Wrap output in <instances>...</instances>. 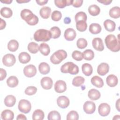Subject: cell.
<instances>
[{
    "instance_id": "1",
    "label": "cell",
    "mask_w": 120,
    "mask_h": 120,
    "mask_svg": "<svg viewBox=\"0 0 120 120\" xmlns=\"http://www.w3.org/2000/svg\"><path fill=\"white\" fill-rule=\"evenodd\" d=\"M105 45L108 49L113 52H117L120 50V38L118 39L112 34L107 35L105 39Z\"/></svg>"
},
{
    "instance_id": "2",
    "label": "cell",
    "mask_w": 120,
    "mask_h": 120,
    "mask_svg": "<svg viewBox=\"0 0 120 120\" xmlns=\"http://www.w3.org/2000/svg\"><path fill=\"white\" fill-rule=\"evenodd\" d=\"M20 15L21 18L30 25H35L38 22V17L29 9H23L21 11Z\"/></svg>"
},
{
    "instance_id": "3",
    "label": "cell",
    "mask_w": 120,
    "mask_h": 120,
    "mask_svg": "<svg viewBox=\"0 0 120 120\" xmlns=\"http://www.w3.org/2000/svg\"><path fill=\"white\" fill-rule=\"evenodd\" d=\"M52 38L50 31L45 29H39L34 34V39L38 42H47Z\"/></svg>"
},
{
    "instance_id": "4",
    "label": "cell",
    "mask_w": 120,
    "mask_h": 120,
    "mask_svg": "<svg viewBox=\"0 0 120 120\" xmlns=\"http://www.w3.org/2000/svg\"><path fill=\"white\" fill-rule=\"evenodd\" d=\"M78 67L72 62H68L62 65L60 71L63 73H69L71 75H76L79 72Z\"/></svg>"
},
{
    "instance_id": "5",
    "label": "cell",
    "mask_w": 120,
    "mask_h": 120,
    "mask_svg": "<svg viewBox=\"0 0 120 120\" xmlns=\"http://www.w3.org/2000/svg\"><path fill=\"white\" fill-rule=\"evenodd\" d=\"M67 57V53L64 50H59L54 52L50 57L51 62L55 65L59 64Z\"/></svg>"
},
{
    "instance_id": "6",
    "label": "cell",
    "mask_w": 120,
    "mask_h": 120,
    "mask_svg": "<svg viewBox=\"0 0 120 120\" xmlns=\"http://www.w3.org/2000/svg\"><path fill=\"white\" fill-rule=\"evenodd\" d=\"M18 108L19 110L24 113H29L31 108V104L28 100L26 99H21L20 100Z\"/></svg>"
},
{
    "instance_id": "7",
    "label": "cell",
    "mask_w": 120,
    "mask_h": 120,
    "mask_svg": "<svg viewBox=\"0 0 120 120\" xmlns=\"http://www.w3.org/2000/svg\"><path fill=\"white\" fill-rule=\"evenodd\" d=\"M16 61L15 56L11 53L5 54L2 58L3 64L7 67H11L13 66Z\"/></svg>"
},
{
    "instance_id": "8",
    "label": "cell",
    "mask_w": 120,
    "mask_h": 120,
    "mask_svg": "<svg viewBox=\"0 0 120 120\" xmlns=\"http://www.w3.org/2000/svg\"><path fill=\"white\" fill-rule=\"evenodd\" d=\"M23 73L27 77H33L37 73V68L33 65H28L24 68Z\"/></svg>"
},
{
    "instance_id": "9",
    "label": "cell",
    "mask_w": 120,
    "mask_h": 120,
    "mask_svg": "<svg viewBox=\"0 0 120 120\" xmlns=\"http://www.w3.org/2000/svg\"><path fill=\"white\" fill-rule=\"evenodd\" d=\"M111 108L110 105L106 103H103L100 104L98 108L99 114L103 117L107 116L109 114Z\"/></svg>"
},
{
    "instance_id": "10",
    "label": "cell",
    "mask_w": 120,
    "mask_h": 120,
    "mask_svg": "<svg viewBox=\"0 0 120 120\" xmlns=\"http://www.w3.org/2000/svg\"><path fill=\"white\" fill-rule=\"evenodd\" d=\"M83 110L87 114H92L96 110L95 104L90 101L85 102L83 105Z\"/></svg>"
},
{
    "instance_id": "11",
    "label": "cell",
    "mask_w": 120,
    "mask_h": 120,
    "mask_svg": "<svg viewBox=\"0 0 120 120\" xmlns=\"http://www.w3.org/2000/svg\"><path fill=\"white\" fill-rule=\"evenodd\" d=\"M40 84L43 89L45 90H50L52 86L53 81L51 78L45 76L41 79Z\"/></svg>"
},
{
    "instance_id": "12",
    "label": "cell",
    "mask_w": 120,
    "mask_h": 120,
    "mask_svg": "<svg viewBox=\"0 0 120 120\" xmlns=\"http://www.w3.org/2000/svg\"><path fill=\"white\" fill-rule=\"evenodd\" d=\"M58 105L63 109L66 108L69 105L70 101L68 98L65 96H61L58 98L57 99Z\"/></svg>"
},
{
    "instance_id": "13",
    "label": "cell",
    "mask_w": 120,
    "mask_h": 120,
    "mask_svg": "<svg viewBox=\"0 0 120 120\" xmlns=\"http://www.w3.org/2000/svg\"><path fill=\"white\" fill-rule=\"evenodd\" d=\"M67 90V84L63 80L57 81L54 84V90L59 93H61Z\"/></svg>"
},
{
    "instance_id": "14",
    "label": "cell",
    "mask_w": 120,
    "mask_h": 120,
    "mask_svg": "<svg viewBox=\"0 0 120 120\" xmlns=\"http://www.w3.org/2000/svg\"><path fill=\"white\" fill-rule=\"evenodd\" d=\"M93 47L98 51H102L104 49V45L102 39L99 38H94L92 41Z\"/></svg>"
},
{
    "instance_id": "15",
    "label": "cell",
    "mask_w": 120,
    "mask_h": 120,
    "mask_svg": "<svg viewBox=\"0 0 120 120\" xmlns=\"http://www.w3.org/2000/svg\"><path fill=\"white\" fill-rule=\"evenodd\" d=\"M109 70V66L106 63L103 62L100 64L97 68V73L98 75L104 76L105 75Z\"/></svg>"
},
{
    "instance_id": "16",
    "label": "cell",
    "mask_w": 120,
    "mask_h": 120,
    "mask_svg": "<svg viewBox=\"0 0 120 120\" xmlns=\"http://www.w3.org/2000/svg\"><path fill=\"white\" fill-rule=\"evenodd\" d=\"M64 38L68 41H73L76 37V33L73 28H68L64 32Z\"/></svg>"
},
{
    "instance_id": "17",
    "label": "cell",
    "mask_w": 120,
    "mask_h": 120,
    "mask_svg": "<svg viewBox=\"0 0 120 120\" xmlns=\"http://www.w3.org/2000/svg\"><path fill=\"white\" fill-rule=\"evenodd\" d=\"M106 82L107 84L110 87H114L116 86L118 82V80L117 77L114 75H109L106 79Z\"/></svg>"
},
{
    "instance_id": "18",
    "label": "cell",
    "mask_w": 120,
    "mask_h": 120,
    "mask_svg": "<svg viewBox=\"0 0 120 120\" xmlns=\"http://www.w3.org/2000/svg\"><path fill=\"white\" fill-rule=\"evenodd\" d=\"M104 26L105 29L109 32L113 31L116 28V24L114 21L107 19L104 22Z\"/></svg>"
},
{
    "instance_id": "19",
    "label": "cell",
    "mask_w": 120,
    "mask_h": 120,
    "mask_svg": "<svg viewBox=\"0 0 120 120\" xmlns=\"http://www.w3.org/2000/svg\"><path fill=\"white\" fill-rule=\"evenodd\" d=\"M91 82L92 85L97 88H102L104 86V81L103 79L97 75L94 76L91 78Z\"/></svg>"
},
{
    "instance_id": "20",
    "label": "cell",
    "mask_w": 120,
    "mask_h": 120,
    "mask_svg": "<svg viewBox=\"0 0 120 120\" xmlns=\"http://www.w3.org/2000/svg\"><path fill=\"white\" fill-rule=\"evenodd\" d=\"M88 96L91 100H96L100 98L101 94L98 90L95 89H92L88 91Z\"/></svg>"
},
{
    "instance_id": "21",
    "label": "cell",
    "mask_w": 120,
    "mask_h": 120,
    "mask_svg": "<svg viewBox=\"0 0 120 120\" xmlns=\"http://www.w3.org/2000/svg\"><path fill=\"white\" fill-rule=\"evenodd\" d=\"M14 117V112L8 109L3 111L1 113V118L3 120H12Z\"/></svg>"
},
{
    "instance_id": "22",
    "label": "cell",
    "mask_w": 120,
    "mask_h": 120,
    "mask_svg": "<svg viewBox=\"0 0 120 120\" xmlns=\"http://www.w3.org/2000/svg\"><path fill=\"white\" fill-rule=\"evenodd\" d=\"M16 102V98L15 97L12 95H9L6 97L4 99V104L6 106L12 107Z\"/></svg>"
},
{
    "instance_id": "23",
    "label": "cell",
    "mask_w": 120,
    "mask_h": 120,
    "mask_svg": "<svg viewBox=\"0 0 120 120\" xmlns=\"http://www.w3.org/2000/svg\"><path fill=\"white\" fill-rule=\"evenodd\" d=\"M38 70L41 74L46 75L49 73L50 68L48 63L43 62L39 64L38 66Z\"/></svg>"
},
{
    "instance_id": "24",
    "label": "cell",
    "mask_w": 120,
    "mask_h": 120,
    "mask_svg": "<svg viewBox=\"0 0 120 120\" xmlns=\"http://www.w3.org/2000/svg\"><path fill=\"white\" fill-rule=\"evenodd\" d=\"M82 70L83 74L86 76L90 75L93 72L92 66L89 63H84L82 66Z\"/></svg>"
},
{
    "instance_id": "25",
    "label": "cell",
    "mask_w": 120,
    "mask_h": 120,
    "mask_svg": "<svg viewBox=\"0 0 120 120\" xmlns=\"http://www.w3.org/2000/svg\"><path fill=\"white\" fill-rule=\"evenodd\" d=\"M30 56L26 52H22L18 56V59L20 62L22 64L28 63L30 60Z\"/></svg>"
},
{
    "instance_id": "26",
    "label": "cell",
    "mask_w": 120,
    "mask_h": 120,
    "mask_svg": "<svg viewBox=\"0 0 120 120\" xmlns=\"http://www.w3.org/2000/svg\"><path fill=\"white\" fill-rule=\"evenodd\" d=\"M51 13V9L49 7H43L39 11L40 15L44 19H47L49 17Z\"/></svg>"
},
{
    "instance_id": "27",
    "label": "cell",
    "mask_w": 120,
    "mask_h": 120,
    "mask_svg": "<svg viewBox=\"0 0 120 120\" xmlns=\"http://www.w3.org/2000/svg\"><path fill=\"white\" fill-rule=\"evenodd\" d=\"M18 79L15 76H10L7 80V84L9 87L14 88L18 84Z\"/></svg>"
},
{
    "instance_id": "28",
    "label": "cell",
    "mask_w": 120,
    "mask_h": 120,
    "mask_svg": "<svg viewBox=\"0 0 120 120\" xmlns=\"http://www.w3.org/2000/svg\"><path fill=\"white\" fill-rule=\"evenodd\" d=\"M101 26L96 23H91L89 27L90 32L93 34H97L99 33L101 31Z\"/></svg>"
},
{
    "instance_id": "29",
    "label": "cell",
    "mask_w": 120,
    "mask_h": 120,
    "mask_svg": "<svg viewBox=\"0 0 120 120\" xmlns=\"http://www.w3.org/2000/svg\"><path fill=\"white\" fill-rule=\"evenodd\" d=\"M39 50L41 53L44 56H47L50 52V49L49 45L45 43L40 44L39 47Z\"/></svg>"
},
{
    "instance_id": "30",
    "label": "cell",
    "mask_w": 120,
    "mask_h": 120,
    "mask_svg": "<svg viewBox=\"0 0 120 120\" xmlns=\"http://www.w3.org/2000/svg\"><path fill=\"white\" fill-rule=\"evenodd\" d=\"M89 14L92 16H97L100 12V8L97 5L94 4L89 6L88 8Z\"/></svg>"
},
{
    "instance_id": "31",
    "label": "cell",
    "mask_w": 120,
    "mask_h": 120,
    "mask_svg": "<svg viewBox=\"0 0 120 120\" xmlns=\"http://www.w3.org/2000/svg\"><path fill=\"white\" fill-rule=\"evenodd\" d=\"M109 15L111 17L114 19L120 17V8L119 7H114L111 8L109 11Z\"/></svg>"
},
{
    "instance_id": "32",
    "label": "cell",
    "mask_w": 120,
    "mask_h": 120,
    "mask_svg": "<svg viewBox=\"0 0 120 120\" xmlns=\"http://www.w3.org/2000/svg\"><path fill=\"white\" fill-rule=\"evenodd\" d=\"M0 15L2 16L5 18H8L12 16L13 15V12L11 8L5 7L1 8Z\"/></svg>"
},
{
    "instance_id": "33",
    "label": "cell",
    "mask_w": 120,
    "mask_h": 120,
    "mask_svg": "<svg viewBox=\"0 0 120 120\" xmlns=\"http://www.w3.org/2000/svg\"><path fill=\"white\" fill-rule=\"evenodd\" d=\"M19 47L18 42L15 39H12L9 41L8 44V48L11 52L16 51Z\"/></svg>"
},
{
    "instance_id": "34",
    "label": "cell",
    "mask_w": 120,
    "mask_h": 120,
    "mask_svg": "<svg viewBox=\"0 0 120 120\" xmlns=\"http://www.w3.org/2000/svg\"><path fill=\"white\" fill-rule=\"evenodd\" d=\"M39 47L38 44L35 42H30L28 45V50L31 53L35 54L39 51Z\"/></svg>"
},
{
    "instance_id": "35",
    "label": "cell",
    "mask_w": 120,
    "mask_h": 120,
    "mask_svg": "<svg viewBox=\"0 0 120 120\" xmlns=\"http://www.w3.org/2000/svg\"><path fill=\"white\" fill-rule=\"evenodd\" d=\"M44 112L42 110L40 109H37L33 112L32 114V119L33 120H42L44 119Z\"/></svg>"
},
{
    "instance_id": "36",
    "label": "cell",
    "mask_w": 120,
    "mask_h": 120,
    "mask_svg": "<svg viewBox=\"0 0 120 120\" xmlns=\"http://www.w3.org/2000/svg\"><path fill=\"white\" fill-rule=\"evenodd\" d=\"M85 79L81 76H77L74 78L72 81V84L75 87H79L84 82Z\"/></svg>"
},
{
    "instance_id": "37",
    "label": "cell",
    "mask_w": 120,
    "mask_h": 120,
    "mask_svg": "<svg viewBox=\"0 0 120 120\" xmlns=\"http://www.w3.org/2000/svg\"><path fill=\"white\" fill-rule=\"evenodd\" d=\"M52 34V38L56 39L59 38L61 35V30L60 28L56 26L52 27L50 29Z\"/></svg>"
},
{
    "instance_id": "38",
    "label": "cell",
    "mask_w": 120,
    "mask_h": 120,
    "mask_svg": "<svg viewBox=\"0 0 120 120\" xmlns=\"http://www.w3.org/2000/svg\"><path fill=\"white\" fill-rule=\"evenodd\" d=\"M83 58L86 60H91L94 57V53L91 49H87L83 53Z\"/></svg>"
},
{
    "instance_id": "39",
    "label": "cell",
    "mask_w": 120,
    "mask_h": 120,
    "mask_svg": "<svg viewBox=\"0 0 120 120\" xmlns=\"http://www.w3.org/2000/svg\"><path fill=\"white\" fill-rule=\"evenodd\" d=\"M47 119L49 120H60L61 119V116L58 111H52L48 113Z\"/></svg>"
},
{
    "instance_id": "40",
    "label": "cell",
    "mask_w": 120,
    "mask_h": 120,
    "mask_svg": "<svg viewBox=\"0 0 120 120\" xmlns=\"http://www.w3.org/2000/svg\"><path fill=\"white\" fill-rule=\"evenodd\" d=\"M76 28L78 31L83 32L86 30L87 24L85 21H80L76 22Z\"/></svg>"
},
{
    "instance_id": "41",
    "label": "cell",
    "mask_w": 120,
    "mask_h": 120,
    "mask_svg": "<svg viewBox=\"0 0 120 120\" xmlns=\"http://www.w3.org/2000/svg\"><path fill=\"white\" fill-rule=\"evenodd\" d=\"M87 16L85 13L83 12H79L76 14L75 16V22H77L80 21H83L86 22L87 20Z\"/></svg>"
},
{
    "instance_id": "42",
    "label": "cell",
    "mask_w": 120,
    "mask_h": 120,
    "mask_svg": "<svg viewBox=\"0 0 120 120\" xmlns=\"http://www.w3.org/2000/svg\"><path fill=\"white\" fill-rule=\"evenodd\" d=\"M87 45L88 43L87 40L83 38H79L76 42V45L77 47L80 49L85 48L87 46Z\"/></svg>"
},
{
    "instance_id": "43",
    "label": "cell",
    "mask_w": 120,
    "mask_h": 120,
    "mask_svg": "<svg viewBox=\"0 0 120 120\" xmlns=\"http://www.w3.org/2000/svg\"><path fill=\"white\" fill-rule=\"evenodd\" d=\"M79 119V114L75 111H71L69 112L67 115V120H77Z\"/></svg>"
},
{
    "instance_id": "44",
    "label": "cell",
    "mask_w": 120,
    "mask_h": 120,
    "mask_svg": "<svg viewBox=\"0 0 120 120\" xmlns=\"http://www.w3.org/2000/svg\"><path fill=\"white\" fill-rule=\"evenodd\" d=\"M72 58L76 61H81L82 60L83 58V54L80 51L75 50L74 51L72 54Z\"/></svg>"
},
{
    "instance_id": "45",
    "label": "cell",
    "mask_w": 120,
    "mask_h": 120,
    "mask_svg": "<svg viewBox=\"0 0 120 120\" xmlns=\"http://www.w3.org/2000/svg\"><path fill=\"white\" fill-rule=\"evenodd\" d=\"M62 17L61 13L58 10H54L51 15V18L54 21H59Z\"/></svg>"
},
{
    "instance_id": "46",
    "label": "cell",
    "mask_w": 120,
    "mask_h": 120,
    "mask_svg": "<svg viewBox=\"0 0 120 120\" xmlns=\"http://www.w3.org/2000/svg\"><path fill=\"white\" fill-rule=\"evenodd\" d=\"M37 91V89L34 86H29L25 90V93L29 96H31L34 95Z\"/></svg>"
},
{
    "instance_id": "47",
    "label": "cell",
    "mask_w": 120,
    "mask_h": 120,
    "mask_svg": "<svg viewBox=\"0 0 120 120\" xmlns=\"http://www.w3.org/2000/svg\"><path fill=\"white\" fill-rule=\"evenodd\" d=\"M54 3L58 8H63L67 6V0H55Z\"/></svg>"
},
{
    "instance_id": "48",
    "label": "cell",
    "mask_w": 120,
    "mask_h": 120,
    "mask_svg": "<svg viewBox=\"0 0 120 120\" xmlns=\"http://www.w3.org/2000/svg\"><path fill=\"white\" fill-rule=\"evenodd\" d=\"M83 3L82 0H73L72 5L75 8H79L80 7Z\"/></svg>"
},
{
    "instance_id": "49",
    "label": "cell",
    "mask_w": 120,
    "mask_h": 120,
    "mask_svg": "<svg viewBox=\"0 0 120 120\" xmlns=\"http://www.w3.org/2000/svg\"><path fill=\"white\" fill-rule=\"evenodd\" d=\"M0 80L2 81L7 76V72L5 69H4L2 68H0Z\"/></svg>"
},
{
    "instance_id": "50",
    "label": "cell",
    "mask_w": 120,
    "mask_h": 120,
    "mask_svg": "<svg viewBox=\"0 0 120 120\" xmlns=\"http://www.w3.org/2000/svg\"><path fill=\"white\" fill-rule=\"evenodd\" d=\"M36 2L40 6H43L45 4H46L48 2V0H36Z\"/></svg>"
},
{
    "instance_id": "51",
    "label": "cell",
    "mask_w": 120,
    "mask_h": 120,
    "mask_svg": "<svg viewBox=\"0 0 120 120\" xmlns=\"http://www.w3.org/2000/svg\"><path fill=\"white\" fill-rule=\"evenodd\" d=\"M97 1L105 5H109L112 2V0H97Z\"/></svg>"
},
{
    "instance_id": "52",
    "label": "cell",
    "mask_w": 120,
    "mask_h": 120,
    "mask_svg": "<svg viewBox=\"0 0 120 120\" xmlns=\"http://www.w3.org/2000/svg\"><path fill=\"white\" fill-rule=\"evenodd\" d=\"M16 120H26L27 118L25 117V116L22 114H20L17 115Z\"/></svg>"
},
{
    "instance_id": "53",
    "label": "cell",
    "mask_w": 120,
    "mask_h": 120,
    "mask_svg": "<svg viewBox=\"0 0 120 120\" xmlns=\"http://www.w3.org/2000/svg\"><path fill=\"white\" fill-rule=\"evenodd\" d=\"M0 30H2L3 29H4L6 27V22L3 20L2 18H0Z\"/></svg>"
},
{
    "instance_id": "54",
    "label": "cell",
    "mask_w": 120,
    "mask_h": 120,
    "mask_svg": "<svg viewBox=\"0 0 120 120\" xmlns=\"http://www.w3.org/2000/svg\"><path fill=\"white\" fill-rule=\"evenodd\" d=\"M64 22L65 24H69L71 22V19L69 17H66L64 19Z\"/></svg>"
},
{
    "instance_id": "55",
    "label": "cell",
    "mask_w": 120,
    "mask_h": 120,
    "mask_svg": "<svg viewBox=\"0 0 120 120\" xmlns=\"http://www.w3.org/2000/svg\"><path fill=\"white\" fill-rule=\"evenodd\" d=\"M116 107L118 111H120V99H118L116 103Z\"/></svg>"
},
{
    "instance_id": "56",
    "label": "cell",
    "mask_w": 120,
    "mask_h": 120,
    "mask_svg": "<svg viewBox=\"0 0 120 120\" xmlns=\"http://www.w3.org/2000/svg\"><path fill=\"white\" fill-rule=\"evenodd\" d=\"M12 2V0H5L4 1H2V0L1 1V2L4 3H6V4H9Z\"/></svg>"
},
{
    "instance_id": "57",
    "label": "cell",
    "mask_w": 120,
    "mask_h": 120,
    "mask_svg": "<svg viewBox=\"0 0 120 120\" xmlns=\"http://www.w3.org/2000/svg\"><path fill=\"white\" fill-rule=\"evenodd\" d=\"M30 0H16V2L19 3H26V2H29Z\"/></svg>"
},
{
    "instance_id": "58",
    "label": "cell",
    "mask_w": 120,
    "mask_h": 120,
    "mask_svg": "<svg viewBox=\"0 0 120 120\" xmlns=\"http://www.w3.org/2000/svg\"><path fill=\"white\" fill-rule=\"evenodd\" d=\"M120 115H115L114 117L112 118L113 120H120Z\"/></svg>"
}]
</instances>
